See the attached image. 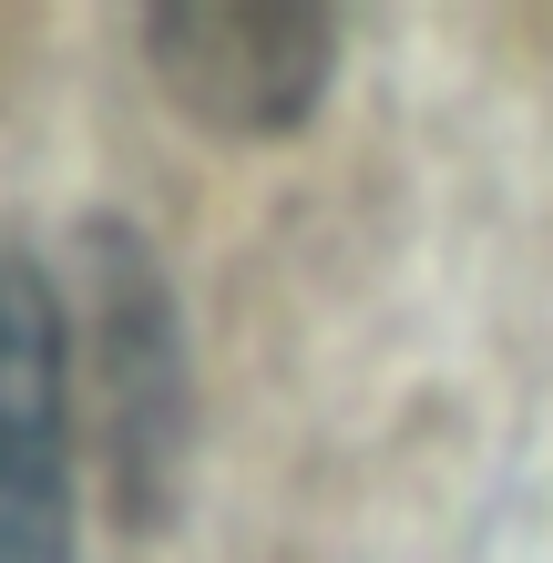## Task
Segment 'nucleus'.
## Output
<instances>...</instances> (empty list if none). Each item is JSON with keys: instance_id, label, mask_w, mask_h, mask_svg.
Listing matches in <instances>:
<instances>
[{"instance_id": "f257e3e1", "label": "nucleus", "mask_w": 553, "mask_h": 563, "mask_svg": "<svg viewBox=\"0 0 553 563\" xmlns=\"http://www.w3.org/2000/svg\"><path fill=\"white\" fill-rule=\"evenodd\" d=\"M144 62L206 134H287L339 73V11H287V0L144 11Z\"/></svg>"}, {"instance_id": "f03ea898", "label": "nucleus", "mask_w": 553, "mask_h": 563, "mask_svg": "<svg viewBox=\"0 0 553 563\" xmlns=\"http://www.w3.org/2000/svg\"><path fill=\"white\" fill-rule=\"evenodd\" d=\"M0 563H73V328L0 256Z\"/></svg>"}, {"instance_id": "7ed1b4c3", "label": "nucleus", "mask_w": 553, "mask_h": 563, "mask_svg": "<svg viewBox=\"0 0 553 563\" xmlns=\"http://www.w3.org/2000/svg\"><path fill=\"white\" fill-rule=\"evenodd\" d=\"M92 379H103V430H113V492L123 512H165L175 472V430H185V369H175V328L154 256L113 225H92Z\"/></svg>"}]
</instances>
